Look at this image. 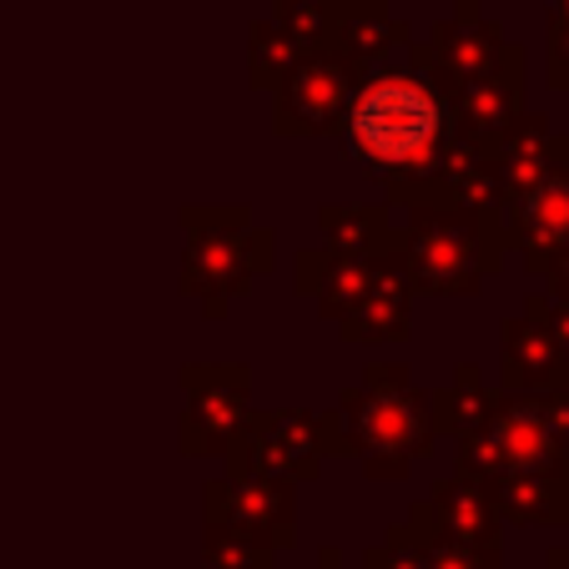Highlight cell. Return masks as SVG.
I'll use <instances>...</instances> for the list:
<instances>
[{"instance_id": "obj_1", "label": "cell", "mask_w": 569, "mask_h": 569, "mask_svg": "<svg viewBox=\"0 0 569 569\" xmlns=\"http://www.w3.org/2000/svg\"><path fill=\"white\" fill-rule=\"evenodd\" d=\"M439 131H443L439 101L413 76H378V81H368L358 91L353 111H348L353 151L368 161H383V167L419 161L439 141Z\"/></svg>"}]
</instances>
